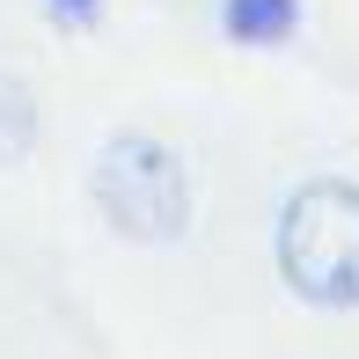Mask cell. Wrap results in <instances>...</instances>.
Here are the masks:
<instances>
[{
    "label": "cell",
    "mask_w": 359,
    "mask_h": 359,
    "mask_svg": "<svg viewBox=\"0 0 359 359\" xmlns=\"http://www.w3.org/2000/svg\"><path fill=\"white\" fill-rule=\"evenodd\" d=\"M279 286L316 316H359V184L316 176L279 205Z\"/></svg>",
    "instance_id": "cell-1"
},
{
    "label": "cell",
    "mask_w": 359,
    "mask_h": 359,
    "mask_svg": "<svg viewBox=\"0 0 359 359\" xmlns=\"http://www.w3.org/2000/svg\"><path fill=\"white\" fill-rule=\"evenodd\" d=\"M95 213L140 250H169L191 227V169L161 133H110L88 169Z\"/></svg>",
    "instance_id": "cell-2"
},
{
    "label": "cell",
    "mask_w": 359,
    "mask_h": 359,
    "mask_svg": "<svg viewBox=\"0 0 359 359\" xmlns=\"http://www.w3.org/2000/svg\"><path fill=\"white\" fill-rule=\"evenodd\" d=\"M44 118H37V88L22 74H0V169H22L37 147Z\"/></svg>",
    "instance_id": "cell-3"
}]
</instances>
